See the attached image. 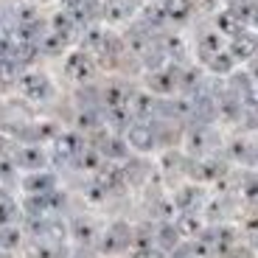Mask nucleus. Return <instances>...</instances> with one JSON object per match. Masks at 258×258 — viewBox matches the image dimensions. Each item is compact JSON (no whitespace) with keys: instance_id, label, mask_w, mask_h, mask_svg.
<instances>
[{"instance_id":"obj_1","label":"nucleus","mask_w":258,"mask_h":258,"mask_svg":"<svg viewBox=\"0 0 258 258\" xmlns=\"http://www.w3.org/2000/svg\"><path fill=\"white\" fill-rule=\"evenodd\" d=\"M132 244H135V230H132L126 222H112V225L101 233V239H98V247H101V252H107V255L123 252Z\"/></svg>"},{"instance_id":"obj_2","label":"nucleus","mask_w":258,"mask_h":258,"mask_svg":"<svg viewBox=\"0 0 258 258\" xmlns=\"http://www.w3.org/2000/svg\"><path fill=\"white\" fill-rule=\"evenodd\" d=\"M84 141L79 132H59L56 141H53V149H51V157L56 163H62V166H68V163H76L79 155L84 152Z\"/></svg>"},{"instance_id":"obj_3","label":"nucleus","mask_w":258,"mask_h":258,"mask_svg":"<svg viewBox=\"0 0 258 258\" xmlns=\"http://www.w3.org/2000/svg\"><path fill=\"white\" fill-rule=\"evenodd\" d=\"M62 205H64L62 191H51L42 194V197H28L23 208H26L28 219H51V216H56V211H62Z\"/></svg>"},{"instance_id":"obj_4","label":"nucleus","mask_w":258,"mask_h":258,"mask_svg":"<svg viewBox=\"0 0 258 258\" xmlns=\"http://www.w3.org/2000/svg\"><path fill=\"white\" fill-rule=\"evenodd\" d=\"M64 73H68V79H73L76 84H87L96 76V59L87 51H73L64 59Z\"/></svg>"},{"instance_id":"obj_5","label":"nucleus","mask_w":258,"mask_h":258,"mask_svg":"<svg viewBox=\"0 0 258 258\" xmlns=\"http://www.w3.org/2000/svg\"><path fill=\"white\" fill-rule=\"evenodd\" d=\"M126 146L135 149V152H143V155H149V152H155L157 149V129L152 126L149 121H135L132 126L126 129Z\"/></svg>"},{"instance_id":"obj_6","label":"nucleus","mask_w":258,"mask_h":258,"mask_svg":"<svg viewBox=\"0 0 258 258\" xmlns=\"http://www.w3.org/2000/svg\"><path fill=\"white\" fill-rule=\"evenodd\" d=\"M20 93L28 98V101H48L53 96V84L45 73H23L20 76Z\"/></svg>"},{"instance_id":"obj_7","label":"nucleus","mask_w":258,"mask_h":258,"mask_svg":"<svg viewBox=\"0 0 258 258\" xmlns=\"http://www.w3.org/2000/svg\"><path fill=\"white\" fill-rule=\"evenodd\" d=\"M14 166L23 168V171H28V174H34V171H45L48 166V152L42 146H37V143H26V146H20L17 152H14Z\"/></svg>"},{"instance_id":"obj_8","label":"nucleus","mask_w":258,"mask_h":258,"mask_svg":"<svg viewBox=\"0 0 258 258\" xmlns=\"http://www.w3.org/2000/svg\"><path fill=\"white\" fill-rule=\"evenodd\" d=\"M149 90L157 96H174L177 93V64H163L149 71Z\"/></svg>"},{"instance_id":"obj_9","label":"nucleus","mask_w":258,"mask_h":258,"mask_svg":"<svg viewBox=\"0 0 258 258\" xmlns=\"http://www.w3.org/2000/svg\"><path fill=\"white\" fill-rule=\"evenodd\" d=\"M227 51L233 53V59L236 62H252V59L258 56V34L255 31H239L236 37L230 39V45H227Z\"/></svg>"},{"instance_id":"obj_10","label":"nucleus","mask_w":258,"mask_h":258,"mask_svg":"<svg viewBox=\"0 0 258 258\" xmlns=\"http://www.w3.org/2000/svg\"><path fill=\"white\" fill-rule=\"evenodd\" d=\"M71 236L76 239L79 247H84V250L101 239V233H98L96 222H93L90 216H76V219L71 222Z\"/></svg>"},{"instance_id":"obj_11","label":"nucleus","mask_w":258,"mask_h":258,"mask_svg":"<svg viewBox=\"0 0 258 258\" xmlns=\"http://www.w3.org/2000/svg\"><path fill=\"white\" fill-rule=\"evenodd\" d=\"M23 191L28 197H42V194L56 191V174L51 171H34V174L23 177Z\"/></svg>"},{"instance_id":"obj_12","label":"nucleus","mask_w":258,"mask_h":258,"mask_svg":"<svg viewBox=\"0 0 258 258\" xmlns=\"http://www.w3.org/2000/svg\"><path fill=\"white\" fill-rule=\"evenodd\" d=\"M205 202V191L200 185H182L180 191L174 194V208L180 213H197Z\"/></svg>"},{"instance_id":"obj_13","label":"nucleus","mask_w":258,"mask_h":258,"mask_svg":"<svg viewBox=\"0 0 258 258\" xmlns=\"http://www.w3.org/2000/svg\"><path fill=\"white\" fill-rule=\"evenodd\" d=\"M180 239H182V236H180V230H177L174 222H160V225H157V230H155V247L160 252L177 250V247L182 244Z\"/></svg>"},{"instance_id":"obj_14","label":"nucleus","mask_w":258,"mask_h":258,"mask_svg":"<svg viewBox=\"0 0 258 258\" xmlns=\"http://www.w3.org/2000/svg\"><path fill=\"white\" fill-rule=\"evenodd\" d=\"M185 149L191 155H205L211 149V129L208 123H200V126H191L185 132Z\"/></svg>"},{"instance_id":"obj_15","label":"nucleus","mask_w":258,"mask_h":258,"mask_svg":"<svg viewBox=\"0 0 258 258\" xmlns=\"http://www.w3.org/2000/svg\"><path fill=\"white\" fill-rule=\"evenodd\" d=\"M160 9L168 23H188L194 14V0H160Z\"/></svg>"},{"instance_id":"obj_16","label":"nucleus","mask_w":258,"mask_h":258,"mask_svg":"<svg viewBox=\"0 0 258 258\" xmlns=\"http://www.w3.org/2000/svg\"><path fill=\"white\" fill-rule=\"evenodd\" d=\"M96 149H98V155H101L104 160H123L129 146H126V141H123L121 135H104Z\"/></svg>"},{"instance_id":"obj_17","label":"nucleus","mask_w":258,"mask_h":258,"mask_svg":"<svg viewBox=\"0 0 258 258\" xmlns=\"http://www.w3.org/2000/svg\"><path fill=\"white\" fill-rule=\"evenodd\" d=\"M197 51H200L202 62H208L211 56H216L219 51H225V37H222L216 28H213V31H205L200 37V42H197Z\"/></svg>"},{"instance_id":"obj_18","label":"nucleus","mask_w":258,"mask_h":258,"mask_svg":"<svg viewBox=\"0 0 258 258\" xmlns=\"http://www.w3.org/2000/svg\"><path fill=\"white\" fill-rule=\"evenodd\" d=\"M174 225H177V230H180V236H182V239L188 236L191 241L197 239V236H200L202 230H205V222H202V216H200V213H180Z\"/></svg>"},{"instance_id":"obj_19","label":"nucleus","mask_w":258,"mask_h":258,"mask_svg":"<svg viewBox=\"0 0 258 258\" xmlns=\"http://www.w3.org/2000/svg\"><path fill=\"white\" fill-rule=\"evenodd\" d=\"M213 26H216V31L222 34V37H236L239 31H244V26H241L239 20H236V14L230 12V9H222L216 17H213Z\"/></svg>"},{"instance_id":"obj_20","label":"nucleus","mask_w":258,"mask_h":258,"mask_svg":"<svg viewBox=\"0 0 258 258\" xmlns=\"http://www.w3.org/2000/svg\"><path fill=\"white\" fill-rule=\"evenodd\" d=\"M191 174L197 177V180L208 182V180H219L222 174H225V166H222L219 160H200V163H194L191 166Z\"/></svg>"},{"instance_id":"obj_21","label":"nucleus","mask_w":258,"mask_h":258,"mask_svg":"<svg viewBox=\"0 0 258 258\" xmlns=\"http://www.w3.org/2000/svg\"><path fill=\"white\" fill-rule=\"evenodd\" d=\"M205 68L213 73V76H230V73H233V68H236V59H233V53L225 48V51H219L216 56H211V59H208V62H205Z\"/></svg>"},{"instance_id":"obj_22","label":"nucleus","mask_w":258,"mask_h":258,"mask_svg":"<svg viewBox=\"0 0 258 258\" xmlns=\"http://www.w3.org/2000/svg\"><path fill=\"white\" fill-rule=\"evenodd\" d=\"M17 216H20V205L9 194H0V227H14Z\"/></svg>"},{"instance_id":"obj_23","label":"nucleus","mask_w":258,"mask_h":258,"mask_svg":"<svg viewBox=\"0 0 258 258\" xmlns=\"http://www.w3.org/2000/svg\"><path fill=\"white\" fill-rule=\"evenodd\" d=\"M68 42H71L68 37L51 31V34H45V37L39 39V51H45V53H62V51H68Z\"/></svg>"},{"instance_id":"obj_24","label":"nucleus","mask_w":258,"mask_h":258,"mask_svg":"<svg viewBox=\"0 0 258 258\" xmlns=\"http://www.w3.org/2000/svg\"><path fill=\"white\" fill-rule=\"evenodd\" d=\"M101 160H104V157L98 155V149H84L73 166H79L82 171H96V174H98V171H101Z\"/></svg>"},{"instance_id":"obj_25","label":"nucleus","mask_w":258,"mask_h":258,"mask_svg":"<svg viewBox=\"0 0 258 258\" xmlns=\"http://www.w3.org/2000/svg\"><path fill=\"white\" fill-rule=\"evenodd\" d=\"M23 241V233L17 227H0V252H12L20 247Z\"/></svg>"},{"instance_id":"obj_26","label":"nucleus","mask_w":258,"mask_h":258,"mask_svg":"<svg viewBox=\"0 0 258 258\" xmlns=\"http://www.w3.org/2000/svg\"><path fill=\"white\" fill-rule=\"evenodd\" d=\"M143 12H146V14H143L146 26H152V28H155V26H163V23H168L166 14H163V9H160V3H152V6H146Z\"/></svg>"},{"instance_id":"obj_27","label":"nucleus","mask_w":258,"mask_h":258,"mask_svg":"<svg viewBox=\"0 0 258 258\" xmlns=\"http://www.w3.org/2000/svg\"><path fill=\"white\" fill-rule=\"evenodd\" d=\"M104 14H107V20H112V23H118V20H126L129 14V9L123 6V3H118V0H110L107 6H104Z\"/></svg>"},{"instance_id":"obj_28","label":"nucleus","mask_w":258,"mask_h":258,"mask_svg":"<svg viewBox=\"0 0 258 258\" xmlns=\"http://www.w3.org/2000/svg\"><path fill=\"white\" fill-rule=\"evenodd\" d=\"M244 200L258 208V177H247L244 180Z\"/></svg>"},{"instance_id":"obj_29","label":"nucleus","mask_w":258,"mask_h":258,"mask_svg":"<svg viewBox=\"0 0 258 258\" xmlns=\"http://www.w3.org/2000/svg\"><path fill=\"white\" fill-rule=\"evenodd\" d=\"M79 126L82 129H96L98 126V115L93 110H82V115H79Z\"/></svg>"},{"instance_id":"obj_30","label":"nucleus","mask_w":258,"mask_h":258,"mask_svg":"<svg viewBox=\"0 0 258 258\" xmlns=\"http://www.w3.org/2000/svg\"><path fill=\"white\" fill-rule=\"evenodd\" d=\"M132 258H163V252L157 250L155 244L152 247H138V250L132 252Z\"/></svg>"},{"instance_id":"obj_31","label":"nucleus","mask_w":258,"mask_h":258,"mask_svg":"<svg viewBox=\"0 0 258 258\" xmlns=\"http://www.w3.org/2000/svg\"><path fill=\"white\" fill-rule=\"evenodd\" d=\"M168 258H197V252H194V247H191V244H180L177 250L168 252Z\"/></svg>"},{"instance_id":"obj_32","label":"nucleus","mask_w":258,"mask_h":258,"mask_svg":"<svg viewBox=\"0 0 258 258\" xmlns=\"http://www.w3.org/2000/svg\"><path fill=\"white\" fill-rule=\"evenodd\" d=\"M225 255L227 258H250V250H247V247H236V244H233Z\"/></svg>"},{"instance_id":"obj_33","label":"nucleus","mask_w":258,"mask_h":258,"mask_svg":"<svg viewBox=\"0 0 258 258\" xmlns=\"http://www.w3.org/2000/svg\"><path fill=\"white\" fill-rule=\"evenodd\" d=\"M64 258H93L90 255V250H84V247H79V250H73V252H68Z\"/></svg>"},{"instance_id":"obj_34","label":"nucleus","mask_w":258,"mask_h":258,"mask_svg":"<svg viewBox=\"0 0 258 258\" xmlns=\"http://www.w3.org/2000/svg\"><path fill=\"white\" fill-rule=\"evenodd\" d=\"M118 3H123V6L129 9V12H138V9L143 6V0H118Z\"/></svg>"},{"instance_id":"obj_35","label":"nucleus","mask_w":258,"mask_h":258,"mask_svg":"<svg viewBox=\"0 0 258 258\" xmlns=\"http://www.w3.org/2000/svg\"><path fill=\"white\" fill-rule=\"evenodd\" d=\"M247 76H250L252 82L258 84V56H255V59H252V62H250V71H247Z\"/></svg>"},{"instance_id":"obj_36","label":"nucleus","mask_w":258,"mask_h":258,"mask_svg":"<svg viewBox=\"0 0 258 258\" xmlns=\"http://www.w3.org/2000/svg\"><path fill=\"white\" fill-rule=\"evenodd\" d=\"M252 26H255V34H258V12H255V17H252Z\"/></svg>"},{"instance_id":"obj_37","label":"nucleus","mask_w":258,"mask_h":258,"mask_svg":"<svg viewBox=\"0 0 258 258\" xmlns=\"http://www.w3.org/2000/svg\"><path fill=\"white\" fill-rule=\"evenodd\" d=\"M252 239H255V244H258V233H255V236H252Z\"/></svg>"},{"instance_id":"obj_38","label":"nucleus","mask_w":258,"mask_h":258,"mask_svg":"<svg viewBox=\"0 0 258 258\" xmlns=\"http://www.w3.org/2000/svg\"><path fill=\"white\" fill-rule=\"evenodd\" d=\"M0 258H6V252H0Z\"/></svg>"}]
</instances>
